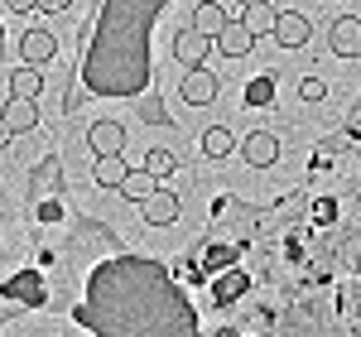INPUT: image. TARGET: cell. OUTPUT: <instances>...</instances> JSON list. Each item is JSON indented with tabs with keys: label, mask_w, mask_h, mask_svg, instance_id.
<instances>
[{
	"label": "cell",
	"mask_w": 361,
	"mask_h": 337,
	"mask_svg": "<svg viewBox=\"0 0 361 337\" xmlns=\"http://www.w3.org/2000/svg\"><path fill=\"white\" fill-rule=\"evenodd\" d=\"M34 5H39V0H5V10H15V15H29Z\"/></svg>",
	"instance_id": "cb8c5ba5"
},
{
	"label": "cell",
	"mask_w": 361,
	"mask_h": 337,
	"mask_svg": "<svg viewBox=\"0 0 361 337\" xmlns=\"http://www.w3.org/2000/svg\"><path fill=\"white\" fill-rule=\"evenodd\" d=\"M10 140H15V135H10V125H5V116H0V149H5Z\"/></svg>",
	"instance_id": "d4e9b609"
},
{
	"label": "cell",
	"mask_w": 361,
	"mask_h": 337,
	"mask_svg": "<svg viewBox=\"0 0 361 337\" xmlns=\"http://www.w3.org/2000/svg\"><path fill=\"white\" fill-rule=\"evenodd\" d=\"M154 188H159V178L149 168H126V178H121V197H130V202H145Z\"/></svg>",
	"instance_id": "4fadbf2b"
},
{
	"label": "cell",
	"mask_w": 361,
	"mask_h": 337,
	"mask_svg": "<svg viewBox=\"0 0 361 337\" xmlns=\"http://www.w3.org/2000/svg\"><path fill=\"white\" fill-rule=\"evenodd\" d=\"M299 97H304V102H323V97H328V82H323V78H313V73H308L304 82H299Z\"/></svg>",
	"instance_id": "44dd1931"
},
{
	"label": "cell",
	"mask_w": 361,
	"mask_h": 337,
	"mask_svg": "<svg viewBox=\"0 0 361 337\" xmlns=\"http://www.w3.org/2000/svg\"><path fill=\"white\" fill-rule=\"evenodd\" d=\"M241 159H246L250 168H270L279 159V140L270 130H250L246 140H241Z\"/></svg>",
	"instance_id": "8992f818"
},
{
	"label": "cell",
	"mask_w": 361,
	"mask_h": 337,
	"mask_svg": "<svg viewBox=\"0 0 361 337\" xmlns=\"http://www.w3.org/2000/svg\"><path fill=\"white\" fill-rule=\"evenodd\" d=\"M207 54H212V39H207V34H197L193 25L173 34V58H178L183 68H202V63H207Z\"/></svg>",
	"instance_id": "3957f363"
},
{
	"label": "cell",
	"mask_w": 361,
	"mask_h": 337,
	"mask_svg": "<svg viewBox=\"0 0 361 337\" xmlns=\"http://www.w3.org/2000/svg\"><path fill=\"white\" fill-rule=\"evenodd\" d=\"M0 116H5V125H10V135H29V130L39 125V106H34L29 97H10V102L0 106Z\"/></svg>",
	"instance_id": "ba28073f"
},
{
	"label": "cell",
	"mask_w": 361,
	"mask_h": 337,
	"mask_svg": "<svg viewBox=\"0 0 361 337\" xmlns=\"http://www.w3.org/2000/svg\"><path fill=\"white\" fill-rule=\"evenodd\" d=\"M68 5H73V0H39V5H34V10H44V15H63V10H68Z\"/></svg>",
	"instance_id": "603a6c76"
},
{
	"label": "cell",
	"mask_w": 361,
	"mask_h": 337,
	"mask_svg": "<svg viewBox=\"0 0 361 337\" xmlns=\"http://www.w3.org/2000/svg\"><path fill=\"white\" fill-rule=\"evenodd\" d=\"M87 145H92L97 159H102V154H126V125H121V121H92Z\"/></svg>",
	"instance_id": "5b68a950"
},
{
	"label": "cell",
	"mask_w": 361,
	"mask_h": 337,
	"mask_svg": "<svg viewBox=\"0 0 361 337\" xmlns=\"http://www.w3.org/2000/svg\"><path fill=\"white\" fill-rule=\"evenodd\" d=\"M222 25H226V5H217V0H197V5H193V29H197V34L212 39Z\"/></svg>",
	"instance_id": "5bb4252c"
},
{
	"label": "cell",
	"mask_w": 361,
	"mask_h": 337,
	"mask_svg": "<svg viewBox=\"0 0 361 337\" xmlns=\"http://www.w3.org/2000/svg\"><path fill=\"white\" fill-rule=\"evenodd\" d=\"M246 289V275H226L222 284H217V299H231V294H241Z\"/></svg>",
	"instance_id": "7402d4cb"
},
{
	"label": "cell",
	"mask_w": 361,
	"mask_h": 337,
	"mask_svg": "<svg viewBox=\"0 0 361 337\" xmlns=\"http://www.w3.org/2000/svg\"><path fill=\"white\" fill-rule=\"evenodd\" d=\"M5 299H29V304H44V289H39V280L34 275H20V280H10L5 284Z\"/></svg>",
	"instance_id": "e0dca14e"
},
{
	"label": "cell",
	"mask_w": 361,
	"mask_h": 337,
	"mask_svg": "<svg viewBox=\"0 0 361 337\" xmlns=\"http://www.w3.org/2000/svg\"><path fill=\"white\" fill-rule=\"evenodd\" d=\"M231 149H236V135H231L226 125H207V130H202V154H207V159H226Z\"/></svg>",
	"instance_id": "9a60e30c"
},
{
	"label": "cell",
	"mask_w": 361,
	"mask_h": 337,
	"mask_svg": "<svg viewBox=\"0 0 361 337\" xmlns=\"http://www.w3.org/2000/svg\"><path fill=\"white\" fill-rule=\"evenodd\" d=\"M178 92H183L188 106H212V102H217V78L207 73V63H202V68H188L183 82H178Z\"/></svg>",
	"instance_id": "277c9868"
},
{
	"label": "cell",
	"mask_w": 361,
	"mask_h": 337,
	"mask_svg": "<svg viewBox=\"0 0 361 337\" xmlns=\"http://www.w3.org/2000/svg\"><path fill=\"white\" fill-rule=\"evenodd\" d=\"M5 82H10V97H29V102H34V97L44 92V68H29V63H20V68H15Z\"/></svg>",
	"instance_id": "8fae6325"
},
{
	"label": "cell",
	"mask_w": 361,
	"mask_h": 337,
	"mask_svg": "<svg viewBox=\"0 0 361 337\" xmlns=\"http://www.w3.org/2000/svg\"><path fill=\"white\" fill-rule=\"evenodd\" d=\"M20 58H25L29 68H49V63L58 58V34H54V29H44V25L25 29V39H20Z\"/></svg>",
	"instance_id": "6da1fadb"
},
{
	"label": "cell",
	"mask_w": 361,
	"mask_h": 337,
	"mask_svg": "<svg viewBox=\"0 0 361 337\" xmlns=\"http://www.w3.org/2000/svg\"><path fill=\"white\" fill-rule=\"evenodd\" d=\"M236 5H270V0H236Z\"/></svg>",
	"instance_id": "484cf974"
},
{
	"label": "cell",
	"mask_w": 361,
	"mask_h": 337,
	"mask_svg": "<svg viewBox=\"0 0 361 337\" xmlns=\"http://www.w3.org/2000/svg\"><path fill=\"white\" fill-rule=\"evenodd\" d=\"M34 217H39V222H58V217H63V202H58L54 193H49V197H34Z\"/></svg>",
	"instance_id": "ffe728a7"
},
{
	"label": "cell",
	"mask_w": 361,
	"mask_h": 337,
	"mask_svg": "<svg viewBox=\"0 0 361 337\" xmlns=\"http://www.w3.org/2000/svg\"><path fill=\"white\" fill-rule=\"evenodd\" d=\"M145 168H149L154 178H169V173L178 168V159H173V149H149V154H145Z\"/></svg>",
	"instance_id": "d6986e66"
},
{
	"label": "cell",
	"mask_w": 361,
	"mask_h": 337,
	"mask_svg": "<svg viewBox=\"0 0 361 337\" xmlns=\"http://www.w3.org/2000/svg\"><path fill=\"white\" fill-rule=\"evenodd\" d=\"M140 212H145V222L149 226H169L178 217V193H169V188H154V193L140 202Z\"/></svg>",
	"instance_id": "9c48e42d"
},
{
	"label": "cell",
	"mask_w": 361,
	"mask_h": 337,
	"mask_svg": "<svg viewBox=\"0 0 361 337\" xmlns=\"http://www.w3.org/2000/svg\"><path fill=\"white\" fill-rule=\"evenodd\" d=\"M212 49H222L226 58H246L250 49H255V34H250L246 25H231V20H226V25L212 34Z\"/></svg>",
	"instance_id": "52a82bcc"
},
{
	"label": "cell",
	"mask_w": 361,
	"mask_h": 337,
	"mask_svg": "<svg viewBox=\"0 0 361 337\" xmlns=\"http://www.w3.org/2000/svg\"><path fill=\"white\" fill-rule=\"evenodd\" d=\"M63 183V168H58V159H44V164L29 168V197H49Z\"/></svg>",
	"instance_id": "7c38bea8"
},
{
	"label": "cell",
	"mask_w": 361,
	"mask_h": 337,
	"mask_svg": "<svg viewBox=\"0 0 361 337\" xmlns=\"http://www.w3.org/2000/svg\"><path fill=\"white\" fill-rule=\"evenodd\" d=\"M126 159H121V154H102V159H97V168H92V178H97V183H102V188H121V178H126Z\"/></svg>",
	"instance_id": "2e32d148"
},
{
	"label": "cell",
	"mask_w": 361,
	"mask_h": 337,
	"mask_svg": "<svg viewBox=\"0 0 361 337\" xmlns=\"http://www.w3.org/2000/svg\"><path fill=\"white\" fill-rule=\"evenodd\" d=\"M328 44H333L337 58H361V20H337Z\"/></svg>",
	"instance_id": "30bf717a"
},
{
	"label": "cell",
	"mask_w": 361,
	"mask_h": 337,
	"mask_svg": "<svg viewBox=\"0 0 361 337\" xmlns=\"http://www.w3.org/2000/svg\"><path fill=\"white\" fill-rule=\"evenodd\" d=\"M241 25H246L250 34H270V25H275V10H270V5H246Z\"/></svg>",
	"instance_id": "ac0fdd59"
},
{
	"label": "cell",
	"mask_w": 361,
	"mask_h": 337,
	"mask_svg": "<svg viewBox=\"0 0 361 337\" xmlns=\"http://www.w3.org/2000/svg\"><path fill=\"white\" fill-rule=\"evenodd\" d=\"M270 34H275L279 49H304L308 39H313V25H308L299 10H279L275 25H270Z\"/></svg>",
	"instance_id": "7a4b0ae2"
}]
</instances>
